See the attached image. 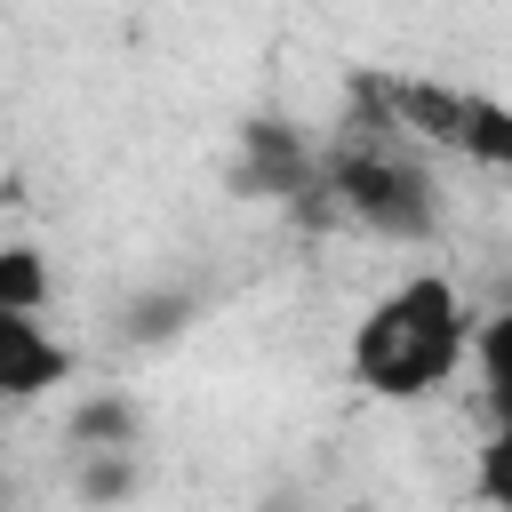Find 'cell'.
<instances>
[{
	"label": "cell",
	"mask_w": 512,
	"mask_h": 512,
	"mask_svg": "<svg viewBox=\"0 0 512 512\" xmlns=\"http://www.w3.org/2000/svg\"><path fill=\"white\" fill-rule=\"evenodd\" d=\"M464 360H472V304H464L440 272L400 280V288L376 296L368 320L352 328V376H360L376 400H424V392H440Z\"/></svg>",
	"instance_id": "cell-1"
},
{
	"label": "cell",
	"mask_w": 512,
	"mask_h": 512,
	"mask_svg": "<svg viewBox=\"0 0 512 512\" xmlns=\"http://www.w3.org/2000/svg\"><path fill=\"white\" fill-rule=\"evenodd\" d=\"M328 192H336V208H344L352 224H368V232H384V240H424V232L440 224L432 176H424L408 152H392V144H344V152L328 160Z\"/></svg>",
	"instance_id": "cell-2"
},
{
	"label": "cell",
	"mask_w": 512,
	"mask_h": 512,
	"mask_svg": "<svg viewBox=\"0 0 512 512\" xmlns=\"http://www.w3.org/2000/svg\"><path fill=\"white\" fill-rule=\"evenodd\" d=\"M64 376H72V352L40 328V312L0 304V400H32V392H48Z\"/></svg>",
	"instance_id": "cell-3"
},
{
	"label": "cell",
	"mask_w": 512,
	"mask_h": 512,
	"mask_svg": "<svg viewBox=\"0 0 512 512\" xmlns=\"http://www.w3.org/2000/svg\"><path fill=\"white\" fill-rule=\"evenodd\" d=\"M248 184H256V192H304V184H312V152H304L280 120H256V128H248Z\"/></svg>",
	"instance_id": "cell-4"
},
{
	"label": "cell",
	"mask_w": 512,
	"mask_h": 512,
	"mask_svg": "<svg viewBox=\"0 0 512 512\" xmlns=\"http://www.w3.org/2000/svg\"><path fill=\"white\" fill-rule=\"evenodd\" d=\"M456 152H464V160H480V168H504V176H512V104H496V96H472V88H464Z\"/></svg>",
	"instance_id": "cell-5"
},
{
	"label": "cell",
	"mask_w": 512,
	"mask_h": 512,
	"mask_svg": "<svg viewBox=\"0 0 512 512\" xmlns=\"http://www.w3.org/2000/svg\"><path fill=\"white\" fill-rule=\"evenodd\" d=\"M472 368H480V384H488V408L512 416V304H504L496 320H472Z\"/></svg>",
	"instance_id": "cell-6"
},
{
	"label": "cell",
	"mask_w": 512,
	"mask_h": 512,
	"mask_svg": "<svg viewBox=\"0 0 512 512\" xmlns=\"http://www.w3.org/2000/svg\"><path fill=\"white\" fill-rule=\"evenodd\" d=\"M0 304H16V312H40V304H48V264H40V248H24V240L0 248Z\"/></svg>",
	"instance_id": "cell-7"
},
{
	"label": "cell",
	"mask_w": 512,
	"mask_h": 512,
	"mask_svg": "<svg viewBox=\"0 0 512 512\" xmlns=\"http://www.w3.org/2000/svg\"><path fill=\"white\" fill-rule=\"evenodd\" d=\"M480 496L488 504H512V416H496V432L480 448Z\"/></svg>",
	"instance_id": "cell-8"
},
{
	"label": "cell",
	"mask_w": 512,
	"mask_h": 512,
	"mask_svg": "<svg viewBox=\"0 0 512 512\" xmlns=\"http://www.w3.org/2000/svg\"><path fill=\"white\" fill-rule=\"evenodd\" d=\"M72 432H80V440H112V448H128V440H136V408H128V400H96V408L72 416Z\"/></svg>",
	"instance_id": "cell-9"
}]
</instances>
